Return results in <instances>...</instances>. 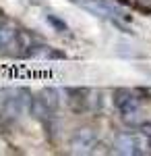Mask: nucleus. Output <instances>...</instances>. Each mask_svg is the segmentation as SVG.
<instances>
[{
  "mask_svg": "<svg viewBox=\"0 0 151 156\" xmlns=\"http://www.w3.org/2000/svg\"><path fill=\"white\" fill-rule=\"evenodd\" d=\"M95 144H97L95 131L89 127H83V129H77L75 135L70 137V152L72 154H89V152H93Z\"/></svg>",
  "mask_w": 151,
  "mask_h": 156,
  "instance_id": "1",
  "label": "nucleus"
},
{
  "mask_svg": "<svg viewBox=\"0 0 151 156\" xmlns=\"http://www.w3.org/2000/svg\"><path fill=\"white\" fill-rule=\"evenodd\" d=\"M64 96H66V104L72 112H83L87 108V90H81V87H66L64 90Z\"/></svg>",
  "mask_w": 151,
  "mask_h": 156,
  "instance_id": "2",
  "label": "nucleus"
},
{
  "mask_svg": "<svg viewBox=\"0 0 151 156\" xmlns=\"http://www.w3.org/2000/svg\"><path fill=\"white\" fill-rule=\"evenodd\" d=\"M114 104L120 112H126V110H133V108H139V98L130 90H116L114 92Z\"/></svg>",
  "mask_w": 151,
  "mask_h": 156,
  "instance_id": "3",
  "label": "nucleus"
},
{
  "mask_svg": "<svg viewBox=\"0 0 151 156\" xmlns=\"http://www.w3.org/2000/svg\"><path fill=\"white\" fill-rule=\"evenodd\" d=\"M118 154H139V140L133 133H120L116 137Z\"/></svg>",
  "mask_w": 151,
  "mask_h": 156,
  "instance_id": "4",
  "label": "nucleus"
},
{
  "mask_svg": "<svg viewBox=\"0 0 151 156\" xmlns=\"http://www.w3.org/2000/svg\"><path fill=\"white\" fill-rule=\"evenodd\" d=\"M29 112L33 115L35 119L42 121V119H48L52 110L46 106V102H44L42 98H31V102H29Z\"/></svg>",
  "mask_w": 151,
  "mask_h": 156,
  "instance_id": "5",
  "label": "nucleus"
},
{
  "mask_svg": "<svg viewBox=\"0 0 151 156\" xmlns=\"http://www.w3.org/2000/svg\"><path fill=\"white\" fill-rule=\"evenodd\" d=\"M39 98L46 102V106L54 112L56 108L60 106V98H58V90H54V87H44L42 90V94H39Z\"/></svg>",
  "mask_w": 151,
  "mask_h": 156,
  "instance_id": "6",
  "label": "nucleus"
},
{
  "mask_svg": "<svg viewBox=\"0 0 151 156\" xmlns=\"http://www.w3.org/2000/svg\"><path fill=\"white\" fill-rule=\"evenodd\" d=\"M17 37V29L11 25H0V48L4 46H11Z\"/></svg>",
  "mask_w": 151,
  "mask_h": 156,
  "instance_id": "7",
  "label": "nucleus"
},
{
  "mask_svg": "<svg viewBox=\"0 0 151 156\" xmlns=\"http://www.w3.org/2000/svg\"><path fill=\"white\" fill-rule=\"evenodd\" d=\"M46 23H50L52 27H54V31H58V34H62V31H66V29H69L66 23H64L62 19H58L56 15H46Z\"/></svg>",
  "mask_w": 151,
  "mask_h": 156,
  "instance_id": "8",
  "label": "nucleus"
},
{
  "mask_svg": "<svg viewBox=\"0 0 151 156\" xmlns=\"http://www.w3.org/2000/svg\"><path fill=\"white\" fill-rule=\"evenodd\" d=\"M122 121H124L126 125H135V123L139 121V108H133V110L122 112Z\"/></svg>",
  "mask_w": 151,
  "mask_h": 156,
  "instance_id": "9",
  "label": "nucleus"
},
{
  "mask_svg": "<svg viewBox=\"0 0 151 156\" xmlns=\"http://www.w3.org/2000/svg\"><path fill=\"white\" fill-rule=\"evenodd\" d=\"M141 133L149 140L151 137V123H141Z\"/></svg>",
  "mask_w": 151,
  "mask_h": 156,
  "instance_id": "10",
  "label": "nucleus"
},
{
  "mask_svg": "<svg viewBox=\"0 0 151 156\" xmlns=\"http://www.w3.org/2000/svg\"><path fill=\"white\" fill-rule=\"evenodd\" d=\"M135 9L141 12H145V15H151V6H143V4H135Z\"/></svg>",
  "mask_w": 151,
  "mask_h": 156,
  "instance_id": "11",
  "label": "nucleus"
},
{
  "mask_svg": "<svg viewBox=\"0 0 151 156\" xmlns=\"http://www.w3.org/2000/svg\"><path fill=\"white\" fill-rule=\"evenodd\" d=\"M25 2H27V4H42L44 0H25Z\"/></svg>",
  "mask_w": 151,
  "mask_h": 156,
  "instance_id": "12",
  "label": "nucleus"
},
{
  "mask_svg": "<svg viewBox=\"0 0 151 156\" xmlns=\"http://www.w3.org/2000/svg\"><path fill=\"white\" fill-rule=\"evenodd\" d=\"M116 2H120V4H130V0H116Z\"/></svg>",
  "mask_w": 151,
  "mask_h": 156,
  "instance_id": "13",
  "label": "nucleus"
},
{
  "mask_svg": "<svg viewBox=\"0 0 151 156\" xmlns=\"http://www.w3.org/2000/svg\"><path fill=\"white\" fill-rule=\"evenodd\" d=\"M149 146H151V137H149Z\"/></svg>",
  "mask_w": 151,
  "mask_h": 156,
  "instance_id": "14",
  "label": "nucleus"
}]
</instances>
